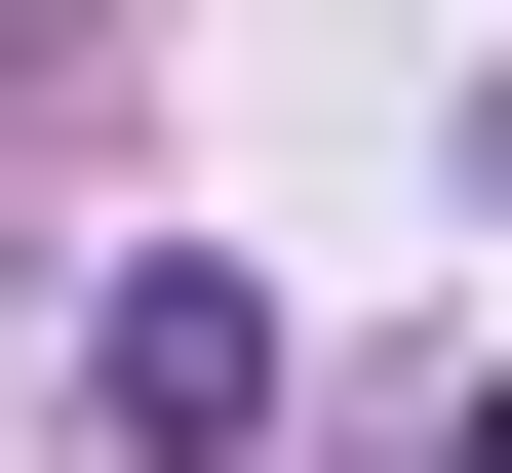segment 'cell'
I'll return each mask as SVG.
<instances>
[{"label": "cell", "mask_w": 512, "mask_h": 473, "mask_svg": "<svg viewBox=\"0 0 512 473\" xmlns=\"http://www.w3.org/2000/svg\"><path fill=\"white\" fill-rule=\"evenodd\" d=\"M79 434H119V473H237V434H276V276H197V237H158L119 316H79Z\"/></svg>", "instance_id": "6da1fadb"}]
</instances>
